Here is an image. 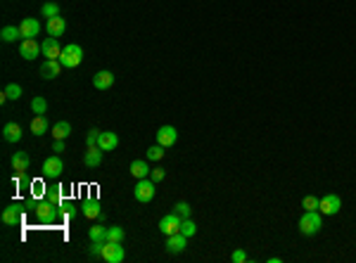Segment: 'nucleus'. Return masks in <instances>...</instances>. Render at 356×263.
Masks as SVG:
<instances>
[{
  "mask_svg": "<svg viewBox=\"0 0 356 263\" xmlns=\"http://www.w3.org/2000/svg\"><path fill=\"white\" fill-rule=\"evenodd\" d=\"M321 211H304L299 218V232L307 237H314L318 235V230L323 228V218H321Z\"/></svg>",
  "mask_w": 356,
  "mask_h": 263,
  "instance_id": "f257e3e1",
  "label": "nucleus"
},
{
  "mask_svg": "<svg viewBox=\"0 0 356 263\" xmlns=\"http://www.w3.org/2000/svg\"><path fill=\"white\" fill-rule=\"evenodd\" d=\"M60 62L64 69H74V67H79V64L83 62V50L81 45H76V43H69V45H64L62 48V55H60Z\"/></svg>",
  "mask_w": 356,
  "mask_h": 263,
  "instance_id": "f03ea898",
  "label": "nucleus"
},
{
  "mask_svg": "<svg viewBox=\"0 0 356 263\" xmlns=\"http://www.w3.org/2000/svg\"><path fill=\"white\" fill-rule=\"evenodd\" d=\"M155 194H157V187H155V180L152 178H140L133 187V197H136L140 204H147V201L155 199Z\"/></svg>",
  "mask_w": 356,
  "mask_h": 263,
  "instance_id": "7ed1b4c3",
  "label": "nucleus"
},
{
  "mask_svg": "<svg viewBox=\"0 0 356 263\" xmlns=\"http://www.w3.org/2000/svg\"><path fill=\"white\" fill-rule=\"evenodd\" d=\"M181 223H183V216L173 211V214H166L164 218L159 221V230H162L166 237L176 235V232H181Z\"/></svg>",
  "mask_w": 356,
  "mask_h": 263,
  "instance_id": "20e7f679",
  "label": "nucleus"
},
{
  "mask_svg": "<svg viewBox=\"0 0 356 263\" xmlns=\"http://www.w3.org/2000/svg\"><path fill=\"white\" fill-rule=\"evenodd\" d=\"M57 209L60 207H55V204H53V201H38V204H36V218H38V221L41 223H53L57 218Z\"/></svg>",
  "mask_w": 356,
  "mask_h": 263,
  "instance_id": "39448f33",
  "label": "nucleus"
},
{
  "mask_svg": "<svg viewBox=\"0 0 356 263\" xmlns=\"http://www.w3.org/2000/svg\"><path fill=\"white\" fill-rule=\"evenodd\" d=\"M342 209V199L337 197V194H323L321 197V207H318V211H321L323 216H335L337 211Z\"/></svg>",
  "mask_w": 356,
  "mask_h": 263,
  "instance_id": "423d86ee",
  "label": "nucleus"
},
{
  "mask_svg": "<svg viewBox=\"0 0 356 263\" xmlns=\"http://www.w3.org/2000/svg\"><path fill=\"white\" fill-rule=\"evenodd\" d=\"M126 258V251H123L121 242H107L103 249V261L107 263H121Z\"/></svg>",
  "mask_w": 356,
  "mask_h": 263,
  "instance_id": "0eeeda50",
  "label": "nucleus"
},
{
  "mask_svg": "<svg viewBox=\"0 0 356 263\" xmlns=\"http://www.w3.org/2000/svg\"><path fill=\"white\" fill-rule=\"evenodd\" d=\"M176 140H178V131L173 126H162L157 131V145L166 147V150L176 145Z\"/></svg>",
  "mask_w": 356,
  "mask_h": 263,
  "instance_id": "6e6552de",
  "label": "nucleus"
},
{
  "mask_svg": "<svg viewBox=\"0 0 356 263\" xmlns=\"http://www.w3.org/2000/svg\"><path fill=\"white\" fill-rule=\"evenodd\" d=\"M62 171H64V164H62L60 157H48L43 161V176L45 178H60Z\"/></svg>",
  "mask_w": 356,
  "mask_h": 263,
  "instance_id": "1a4fd4ad",
  "label": "nucleus"
},
{
  "mask_svg": "<svg viewBox=\"0 0 356 263\" xmlns=\"http://www.w3.org/2000/svg\"><path fill=\"white\" fill-rule=\"evenodd\" d=\"M43 50L41 45L36 43V38H21L19 43V55L24 57V60H34V57H38Z\"/></svg>",
  "mask_w": 356,
  "mask_h": 263,
  "instance_id": "9d476101",
  "label": "nucleus"
},
{
  "mask_svg": "<svg viewBox=\"0 0 356 263\" xmlns=\"http://www.w3.org/2000/svg\"><path fill=\"white\" fill-rule=\"evenodd\" d=\"M185 247H188V237L183 232H176V235L166 237V251L169 254H181V251H185Z\"/></svg>",
  "mask_w": 356,
  "mask_h": 263,
  "instance_id": "9b49d317",
  "label": "nucleus"
},
{
  "mask_svg": "<svg viewBox=\"0 0 356 263\" xmlns=\"http://www.w3.org/2000/svg\"><path fill=\"white\" fill-rule=\"evenodd\" d=\"M62 69H64V67H62L60 60H45V62L41 64V76L45 78V81H53V78L60 76Z\"/></svg>",
  "mask_w": 356,
  "mask_h": 263,
  "instance_id": "f8f14e48",
  "label": "nucleus"
},
{
  "mask_svg": "<svg viewBox=\"0 0 356 263\" xmlns=\"http://www.w3.org/2000/svg\"><path fill=\"white\" fill-rule=\"evenodd\" d=\"M119 145V135L112 131H100V138H97V147L103 150V152H112V150H117Z\"/></svg>",
  "mask_w": 356,
  "mask_h": 263,
  "instance_id": "ddd939ff",
  "label": "nucleus"
},
{
  "mask_svg": "<svg viewBox=\"0 0 356 263\" xmlns=\"http://www.w3.org/2000/svg\"><path fill=\"white\" fill-rule=\"evenodd\" d=\"M41 50H43V55L48 57V60H60V55H62V45H60V41L57 38H45V41L41 43Z\"/></svg>",
  "mask_w": 356,
  "mask_h": 263,
  "instance_id": "4468645a",
  "label": "nucleus"
},
{
  "mask_svg": "<svg viewBox=\"0 0 356 263\" xmlns=\"http://www.w3.org/2000/svg\"><path fill=\"white\" fill-rule=\"evenodd\" d=\"M19 28H21V38H36V36L41 34V24H38L34 17H27V19H21Z\"/></svg>",
  "mask_w": 356,
  "mask_h": 263,
  "instance_id": "2eb2a0df",
  "label": "nucleus"
},
{
  "mask_svg": "<svg viewBox=\"0 0 356 263\" xmlns=\"http://www.w3.org/2000/svg\"><path fill=\"white\" fill-rule=\"evenodd\" d=\"M29 164H31V159H29L27 152H14L12 154V171L14 173L24 176L29 171Z\"/></svg>",
  "mask_w": 356,
  "mask_h": 263,
  "instance_id": "dca6fc26",
  "label": "nucleus"
},
{
  "mask_svg": "<svg viewBox=\"0 0 356 263\" xmlns=\"http://www.w3.org/2000/svg\"><path fill=\"white\" fill-rule=\"evenodd\" d=\"M81 211H83V216L90 221V218H97V216L103 214V207H100V201H97L95 197H88V199L81 204Z\"/></svg>",
  "mask_w": 356,
  "mask_h": 263,
  "instance_id": "f3484780",
  "label": "nucleus"
},
{
  "mask_svg": "<svg viewBox=\"0 0 356 263\" xmlns=\"http://www.w3.org/2000/svg\"><path fill=\"white\" fill-rule=\"evenodd\" d=\"M19 221H21V207L19 204H10V207H5V211H3V223H5V225H17Z\"/></svg>",
  "mask_w": 356,
  "mask_h": 263,
  "instance_id": "a211bd4d",
  "label": "nucleus"
},
{
  "mask_svg": "<svg viewBox=\"0 0 356 263\" xmlns=\"http://www.w3.org/2000/svg\"><path fill=\"white\" fill-rule=\"evenodd\" d=\"M45 31H48V36H53V38H60V36L67 31V21L62 19V17H53V19H48V24H45Z\"/></svg>",
  "mask_w": 356,
  "mask_h": 263,
  "instance_id": "6ab92c4d",
  "label": "nucleus"
},
{
  "mask_svg": "<svg viewBox=\"0 0 356 263\" xmlns=\"http://www.w3.org/2000/svg\"><path fill=\"white\" fill-rule=\"evenodd\" d=\"M93 85L97 90H107L114 85V74L112 71H97L95 76H93Z\"/></svg>",
  "mask_w": 356,
  "mask_h": 263,
  "instance_id": "aec40b11",
  "label": "nucleus"
},
{
  "mask_svg": "<svg viewBox=\"0 0 356 263\" xmlns=\"http://www.w3.org/2000/svg\"><path fill=\"white\" fill-rule=\"evenodd\" d=\"M3 140H5V142H19L21 126L19 124H5L3 126Z\"/></svg>",
  "mask_w": 356,
  "mask_h": 263,
  "instance_id": "412c9836",
  "label": "nucleus"
},
{
  "mask_svg": "<svg viewBox=\"0 0 356 263\" xmlns=\"http://www.w3.org/2000/svg\"><path fill=\"white\" fill-rule=\"evenodd\" d=\"M129 171H131V176H133V178L140 180V178H150V171H152V168L147 166V161H145V159H136L133 164H131Z\"/></svg>",
  "mask_w": 356,
  "mask_h": 263,
  "instance_id": "4be33fe9",
  "label": "nucleus"
},
{
  "mask_svg": "<svg viewBox=\"0 0 356 263\" xmlns=\"http://www.w3.org/2000/svg\"><path fill=\"white\" fill-rule=\"evenodd\" d=\"M48 131H50V124H48V119H45V114H36L31 119V133L34 135H45Z\"/></svg>",
  "mask_w": 356,
  "mask_h": 263,
  "instance_id": "5701e85b",
  "label": "nucleus"
},
{
  "mask_svg": "<svg viewBox=\"0 0 356 263\" xmlns=\"http://www.w3.org/2000/svg\"><path fill=\"white\" fill-rule=\"evenodd\" d=\"M83 164L88 168L100 166V164H103V150H100V147H88V152L83 157Z\"/></svg>",
  "mask_w": 356,
  "mask_h": 263,
  "instance_id": "b1692460",
  "label": "nucleus"
},
{
  "mask_svg": "<svg viewBox=\"0 0 356 263\" xmlns=\"http://www.w3.org/2000/svg\"><path fill=\"white\" fill-rule=\"evenodd\" d=\"M71 135V126L67 124V121H57L55 126H53V138L55 140H64Z\"/></svg>",
  "mask_w": 356,
  "mask_h": 263,
  "instance_id": "393cba45",
  "label": "nucleus"
},
{
  "mask_svg": "<svg viewBox=\"0 0 356 263\" xmlns=\"http://www.w3.org/2000/svg\"><path fill=\"white\" fill-rule=\"evenodd\" d=\"M0 38H3L5 43L17 41V38H21V28L19 26H5L3 31H0Z\"/></svg>",
  "mask_w": 356,
  "mask_h": 263,
  "instance_id": "a878e982",
  "label": "nucleus"
},
{
  "mask_svg": "<svg viewBox=\"0 0 356 263\" xmlns=\"http://www.w3.org/2000/svg\"><path fill=\"white\" fill-rule=\"evenodd\" d=\"M123 237H126V232H123L121 225H110L107 228V242H123Z\"/></svg>",
  "mask_w": 356,
  "mask_h": 263,
  "instance_id": "bb28decb",
  "label": "nucleus"
},
{
  "mask_svg": "<svg viewBox=\"0 0 356 263\" xmlns=\"http://www.w3.org/2000/svg\"><path fill=\"white\" fill-rule=\"evenodd\" d=\"M88 235H90V240H107V225L100 221L97 225H93L88 230Z\"/></svg>",
  "mask_w": 356,
  "mask_h": 263,
  "instance_id": "cd10ccee",
  "label": "nucleus"
},
{
  "mask_svg": "<svg viewBox=\"0 0 356 263\" xmlns=\"http://www.w3.org/2000/svg\"><path fill=\"white\" fill-rule=\"evenodd\" d=\"M318 207H321V199L314 197V194H307V197L301 199V209H304V211H318Z\"/></svg>",
  "mask_w": 356,
  "mask_h": 263,
  "instance_id": "c85d7f7f",
  "label": "nucleus"
},
{
  "mask_svg": "<svg viewBox=\"0 0 356 263\" xmlns=\"http://www.w3.org/2000/svg\"><path fill=\"white\" fill-rule=\"evenodd\" d=\"M105 244H107V240H90V256H95V258H103V249H105Z\"/></svg>",
  "mask_w": 356,
  "mask_h": 263,
  "instance_id": "c756f323",
  "label": "nucleus"
},
{
  "mask_svg": "<svg viewBox=\"0 0 356 263\" xmlns=\"http://www.w3.org/2000/svg\"><path fill=\"white\" fill-rule=\"evenodd\" d=\"M31 111H34V114H45V111H48V102H45V97H34V100H31Z\"/></svg>",
  "mask_w": 356,
  "mask_h": 263,
  "instance_id": "7c9ffc66",
  "label": "nucleus"
},
{
  "mask_svg": "<svg viewBox=\"0 0 356 263\" xmlns=\"http://www.w3.org/2000/svg\"><path fill=\"white\" fill-rule=\"evenodd\" d=\"M41 14L43 17H48V19L60 17V5H57V3H45V5L41 7Z\"/></svg>",
  "mask_w": 356,
  "mask_h": 263,
  "instance_id": "2f4dec72",
  "label": "nucleus"
},
{
  "mask_svg": "<svg viewBox=\"0 0 356 263\" xmlns=\"http://www.w3.org/2000/svg\"><path fill=\"white\" fill-rule=\"evenodd\" d=\"M45 199L53 201L55 207H60V204H62V187H60V185L50 187V190H48V197H45Z\"/></svg>",
  "mask_w": 356,
  "mask_h": 263,
  "instance_id": "473e14b6",
  "label": "nucleus"
},
{
  "mask_svg": "<svg viewBox=\"0 0 356 263\" xmlns=\"http://www.w3.org/2000/svg\"><path fill=\"white\" fill-rule=\"evenodd\" d=\"M164 150H166V147H162V145L150 147V150H147V161H162V157H164Z\"/></svg>",
  "mask_w": 356,
  "mask_h": 263,
  "instance_id": "72a5a7b5",
  "label": "nucleus"
},
{
  "mask_svg": "<svg viewBox=\"0 0 356 263\" xmlns=\"http://www.w3.org/2000/svg\"><path fill=\"white\" fill-rule=\"evenodd\" d=\"M10 100H19L21 97V85L19 83H10V85H5V90H3Z\"/></svg>",
  "mask_w": 356,
  "mask_h": 263,
  "instance_id": "f704fd0d",
  "label": "nucleus"
},
{
  "mask_svg": "<svg viewBox=\"0 0 356 263\" xmlns=\"http://www.w3.org/2000/svg\"><path fill=\"white\" fill-rule=\"evenodd\" d=\"M181 232H183L185 237H192L195 232H197V225H195L190 218H183V223H181Z\"/></svg>",
  "mask_w": 356,
  "mask_h": 263,
  "instance_id": "c9c22d12",
  "label": "nucleus"
},
{
  "mask_svg": "<svg viewBox=\"0 0 356 263\" xmlns=\"http://www.w3.org/2000/svg\"><path fill=\"white\" fill-rule=\"evenodd\" d=\"M173 211H176V214H181L183 216V218H190V204H188V201H178L176 207H173Z\"/></svg>",
  "mask_w": 356,
  "mask_h": 263,
  "instance_id": "e433bc0d",
  "label": "nucleus"
},
{
  "mask_svg": "<svg viewBox=\"0 0 356 263\" xmlns=\"http://www.w3.org/2000/svg\"><path fill=\"white\" fill-rule=\"evenodd\" d=\"M60 211L67 216V218H74V216H76V207L71 204V201H62V204H60Z\"/></svg>",
  "mask_w": 356,
  "mask_h": 263,
  "instance_id": "4c0bfd02",
  "label": "nucleus"
},
{
  "mask_svg": "<svg viewBox=\"0 0 356 263\" xmlns=\"http://www.w3.org/2000/svg\"><path fill=\"white\" fill-rule=\"evenodd\" d=\"M97 138H100V131L90 128V133L86 135V147H97Z\"/></svg>",
  "mask_w": 356,
  "mask_h": 263,
  "instance_id": "58836bf2",
  "label": "nucleus"
},
{
  "mask_svg": "<svg viewBox=\"0 0 356 263\" xmlns=\"http://www.w3.org/2000/svg\"><path fill=\"white\" fill-rule=\"evenodd\" d=\"M164 168H162V166H155V168H152V171H150V178L152 180H155V183H159V180H164Z\"/></svg>",
  "mask_w": 356,
  "mask_h": 263,
  "instance_id": "ea45409f",
  "label": "nucleus"
},
{
  "mask_svg": "<svg viewBox=\"0 0 356 263\" xmlns=\"http://www.w3.org/2000/svg\"><path fill=\"white\" fill-rule=\"evenodd\" d=\"M231 261H233V263H245V261H247V254H245L242 249H238V251H233Z\"/></svg>",
  "mask_w": 356,
  "mask_h": 263,
  "instance_id": "a19ab883",
  "label": "nucleus"
},
{
  "mask_svg": "<svg viewBox=\"0 0 356 263\" xmlns=\"http://www.w3.org/2000/svg\"><path fill=\"white\" fill-rule=\"evenodd\" d=\"M53 152H64V140H55L53 142Z\"/></svg>",
  "mask_w": 356,
  "mask_h": 263,
  "instance_id": "79ce46f5",
  "label": "nucleus"
}]
</instances>
